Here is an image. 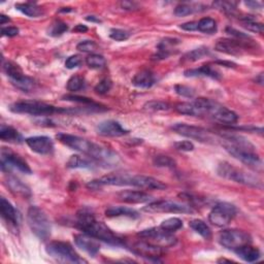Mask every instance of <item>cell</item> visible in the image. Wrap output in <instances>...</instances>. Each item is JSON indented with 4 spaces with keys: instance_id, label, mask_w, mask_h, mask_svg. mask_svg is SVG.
<instances>
[{
    "instance_id": "obj_1",
    "label": "cell",
    "mask_w": 264,
    "mask_h": 264,
    "mask_svg": "<svg viewBox=\"0 0 264 264\" xmlns=\"http://www.w3.org/2000/svg\"><path fill=\"white\" fill-rule=\"evenodd\" d=\"M56 137L61 144L87 155L92 160L105 167L116 166L120 161L119 156L114 151L99 146L91 140L66 133H59Z\"/></svg>"
},
{
    "instance_id": "obj_2",
    "label": "cell",
    "mask_w": 264,
    "mask_h": 264,
    "mask_svg": "<svg viewBox=\"0 0 264 264\" xmlns=\"http://www.w3.org/2000/svg\"><path fill=\"white\" fill-rule=\"evenodd\" d=\"M222 146L235 159L255 170H262V161L255 146L249 140L237 134L224 133L221 136Z\"/></svg>"
},
{
    "instance_id": "obj_3",
    "label": "cell",
    "mask_w": 264,
    "mask_h": 264,
    "mask_svg": "<svg viewBox=\"0 0 264 264\" xmlns=\"http://www.w3.org/2000/svg\"><path fill=\"white\" fill-rule=\"evenodd\" d=\"M76 226L84 233L109 244L116 245V247H121V245L125 244L121 237L115 234L104 223L97 221L94 215L87 209H82L78 213Z\"/></svg>"
},
{
    "instance_id": "obj_4",
    "label": "cell",
    "mask_w": 264,
    "mask_h": 264,
    "mask_svg": "<svg viewBox=\"0 0 264 264\" xmlns=\"http://www.w3.org/2000/svg\"><path fill=\"white\" fill-rule=\"evenodd\" d=\"M201 110L203 116H208L222 124L233 125L238 121V116L231 110L227 109L220 103L207 98H197L194 101Z\"/></svg>"
},
{
    "instance_id": "obj_5",
    "label": "cell",
    "mask_w": 264,
    "mask_h": 264,
    "mask_svg": "<svg viewBox=\"0 0 264 264\" xmlns=\"http://www.w3.org/2000/svg\"><path fill=\"white\" fill-rule=\"evenodd\" d=\"M217 172L220 177L226 180H229L252 188L262 189V182L258 177L240 168H237L228 162L220 163L217 168Z\"/></svg>"
},
{
    "instance_id": "obj_6",
    "label": "cell",
    "mask_w": 264,
    "mask_h": 264,
    "mask_svg": "<svg viewBox=\"0 0 264 264\" xmlns=\"http://www.w3.org/2000/svg\"><path fill=\"white\" fill-rule=\"evenodd\" d=\"M11 111L16 114H25L35 117L51 116L56 113H66V110L59 109L45 102L41 101H18L11 105Z\"/></svg>"
},
{
    "instance_id": "obj_7",
    "label": "cell",
    "mask_w": 264,
    "mask_h": 264,
    "mask_svg": "<svg viewBox=\"0 0 264 264\" xmlns=\"http://www.w3.org/2000/svg\"><path fill=\"white\" fill-rule=\"evenodd\" d=\"M27 222L31 231L42 240H46L51 235V223L48 216L39 206L32 205L28 208Z\"/></svg>"
},
{
    "instance_id": "obj_8",
    "label": "cell",
    "mask_w": 264,
    "mask_h": 264,
    "mask_svg": "<svg viewBox=\"0 0 264 264\" xmlns=\"http://www.w3.org/2000/svg\"><path fill=\"white\" fill-rule=\"evenodd\" d=\"M47 253L62 262H72V263H83L86 262L80 255L75 251L73 245L65 241H51L47 245Z\"/></svg>"
},
{
    "instance_id": "obj_9",
    "label": "cell",
    "mask_w": 264,
    "mask_h": 264,
    "mask_svg": "<svg viewBox=\"0 0 264 264\" xmlns=\"http://www.w3.org/2000/svg\"><path fill=\"white\" fill-rule=\"evenodd\" d=\"M4 72L10 78L12 84L23 92H29L34 88V81L25 76L22 68L13 61L4 63Z\"/></svg>"
},
{
    "instance_id": "obj_10",
    "label": "cell",
    "mask_w": 264,
    "mask_h": 264,
    "mask_svg": "<svg viewBox=\"0 0 264 264\" xmlns=\"http://www.w3.org/2000/svg\"><path fill=\"white\" fill-rule=\"evenodd\" d=\"M145 212L148 213H171V214H192L194 209L189 204L180 203L172 200H157L150 202L144 207Z\"/></svg>"
},
{
    "instance_id": "obj_11",
    "label": "cell",
    "mask_w": 264,
    "mask_h": 264,
    "mask_svg": "<svg viewBox=\"0 0 264 264\" xmlns=\"http://www.w3.org/2000/svg\"><path fill=\"white\" fill-rule=\"evenodd\" d=\"M219 242L224 248L235 251L242 245L251 244L252 237L243 230L226 229L219 234Z\"/></svg>"
},
{
    "instance_id": "obj_12",
    "label": "cell",
    "mask_w": 264,
    "mask_h": 264,
    "mask_svg": "<svg viewBox=\"0 0 264 264\" xmlns=\"http://www.w3.org/2000/svg\"><path fill=\"white\" fill-rule=\"evenodd\" d=\"M237 214L235 205L228 202L216 204L208 215V220L217 227H224L229 224Z\"/></svg>"
},
{
    "instance_id": "obj_13",
    "label": "cell",
    "mask_w": 264,
    "mask_h": 264,
    "mask_svg": "<svg viewBox=\"0 0 264 264\" xmlns=\"http://www.w3.org/2000/svg\"><path fill=\"white\" fill-rule=\"evenodd\" d=\"M138 236L144 238V240L160 245V247L163 248L172 247V245H174L178 241L177 237L172 234V232L162 229L160 226L142 230L138 232Z\"/></svg>"
},
{
    "instance_id": "obj_14",
    "label": "cell",
    "mask_w": 264,
    "mask_h": 264,
    "mask_svg": "<svg viewBox=\"0 0 264 264\" xmlns=\"http://www.w3.org/2000/svg\"><path fill=\"white\" fill-rule=\"evenodd\" d=\"M255 49V43L252 40H236V39H223L219 40L216 44V50L224 54L239 56L247 53L249 50Z\"/></svg>"
},
{
    "instance_id": "obj_15",
    "label": "cell",
    "mask_w": 264,
    "mask_h": 264,
    "mask_svg": "<svg viewBox=\"0 0 264 264\" xmlns=\"http://www.w3.org/2000/svg\"><path fill=\"white\" fill-rule=\"evenodd\" d=\"M2 169L8 172L11 169H16L26 174L32 173L31 168L23 158L7 148L2 149Z\"/></svg>"
},
{
    "instance_id": "obj_16",
    "label": "cell",
    "mask_w": 264,
    "mask_h": 264,
    "mask_svg": "<svg viewBox=\"0 0 264 264\" xmlns=\"http://www.w3.org/2000/svg\"><path fill=\"white\" fill-rule=\"evenodd\" d=\"M171 129L175 133L183 135L185 137H189L191 139H195L200 143H212L214 140L213 135L206 129L197 126L188 125L185 124V123H178V124H174L171 126Z\"/></svg>"
},
{
    "instance_id": "obj_17",
    "label": "cell",
    "mask_w": 264,
    "mask_h": 264,
    "mask_svg": "<svg viewBox=\"0 0 264 264\" xmlns=\"http://www.w3.org/2000/svg\"><path fill=\"white\" fill-rule=\"evenodd\" d=\"M131 251L138 256H142L144 258H148L155 261L159 260V258L162 257L164 254L163 247L154 244L147 240H140L133 243Z\"/></svg>"
},
{
    "instance_id": "obj_18",
    "label": "cell",
    "mask_w": 264,
    "mask_h": 264,
    "mask_svg": "<svg viewBox=\"0 0 264 264\" xmlns=\"http://www.w3.org/2000/svg\"><path fill=\"white\" fill-rule=\"evenodd\" d=\"M96 132L101 136H108V137H120L124 136L129 133L124 127H122L119 122L114 120L103 121L96 127Z\"/></svg>"
},
{
    "instance_id": "obj_19",
    "label": "cell",
    "mask_w": 264,
    "mask_h": 264,
    "mask_svg": "<svg viewBox=\"0 0 264 264\" xmlns=\"http://www.w3.org/2000/svg\"><path fill=\"white\" fill-rule=\"evenodd\" d=\"M25 142L33 152L41 155L51 154L54 150V143L49 136H32L26 138Z\"/></svg>"
},
{
    "instance_id": "obj_20",
    "label": "cell",
    "mask_w": 264,
    "mask_h": 264,
    "mask_svg": "<svg viewBox=\"0 0 264 264\" xmlns=\"http://www.w3.org/2000/svg\"><path fill=\"white\" fill-rule=\"evenodd\" d=\"M117 197L120 201L125 203H146L153 200L152 196L148 193L143 191H132V190H125L121 191L117 194Z\"/></svg>"
},
{
    "instance_id": "obj_21",
    "label": "cell",
    "mask_w": 264,
    "mask_h": 264,
    "mask_svg": "<svg viewBox=\"0 0 264 264\" xmlns=\"http://www.w3.org/2000/svg\"><path fill=\"white\" fill-rule=\"evenodd\" d=\"M75 242L78 245V247L85 251L86 253H88L91 256H95L97 255V253L100 250V245L99 242L96 240V238L88 235L86 233L84 234H77L75 235Z\"/></svg>"
},
{
    "instance_id": "obj_22",
    "label": "cell",
    "mask_w": 264,
    "mask_h": 264,
    "mask_svg": "<svg viewBox=\"0 0 264 264\" xmlns=\"http://www.w3.org/2000/svg\"><path fill=\"white\" fill-rule=\"evenodd\" d=\"M181 44V41L178 39L166 38L162 40L157 46V52L153 56L155 60H163L168 58L171 54H173V50L178 45Z\"/></svg>"
},
{
    "instance_id": "obj_23",
    "label": "cell",
    "mask_w": 264,
    "mask_h": 264,
    "mask_svg": "<svg viewBox=\"0 0 264 264\" xmlns=\"http://www.w3.org/2000/svg\"><path fill=\"white\" fill-rule=\"evenodd\" d=\"M132 187L149 189V190H164L167 186L161 181L147 175H133Z\"/></svg>"
},
{
    "instance_id": "obj_24",
    "label": "cell",
    "mask_w": 264,
    "mask_h": 264,
    "mask_svg": "<svg viewBox=\"0 0 264 264\" xmlns=\"http://www.w3.org/2000/svg\"><path fill=\"white\" fill-rule=\"evenodd\" d=\"M185 77L188 78H197V77H204V78H210L215 80L221 79V74L218 70L210 66V65H202L199 68H193V69H187L184 73Z\"/></svg>"
},
{
    "instance_id": "obj_25",
    "label": "cell",
    "mask_w": 264,
    "mask_h": 264,
    "mask_svg": "<svg viewBox=\"0 0 264 264\" xmlns=\"http://www.w3.org/2000/svg\"><path fill=\"white\" fill-rule=\"evenodd\" d=\"M7 185L15 195L23 198H29L31 196L30 189L14 175H9L7 179Z\"/></svg>"
},
{
    "instance_id": "obj_26",
    "label": "cell",
    "mask_w": 264,
    "mask_h": 264,
    "mask_svg": "<svg viewBox=\"0 0 264 264\" xmlns=\"http://www.w3.org/2000/svg\"><path fill=\"white\" fill-rule=\"evenodd\" d=\"M0 209H2V217L6 222L12 224L13 226H18V224H19V216H18L17 210L5 197H2V199H0Z\"/></svg>"
},
{
    "instance_id": "obj_27",
    "label": "cell",
    "mask_w": 264,
    "mask_h": 264,
    "mask_svg": "<svg viewBox=\"0 0 264 264\" xmlns=\"http://www.w3.org/2000/svg\"><path fill=\"white\" fill-rule=\"evenodd\" d=\"M155 83V75L147 69L137 73L132 79V85L137 88H142V89H148V88H151Z\"/></svg>"
},
{
    "instance_id": "obj_28",
    "label": "cell",
    "mask_w": 264,
    "mask_h": 264,
    "mask_svg": "<svg viewBox=\"0 0 264 264\" xmlns=\"http://www.w3.org/2000/svg\"><path fill=\"white\" fill-rule=\"evenodd\" d=\"M89 157H83L80 155H73L69 158L66 166L68 168H84V169H94L95 163Z\"/></svg>"
},
{
    "instance_id": "obj_29",
    "label": "cell",
    "mask_w": 264,
    "mask_h": 264,
    "mask_svg": "<svg viewBox=\"0 0 264 264\" xmlns=\"http://www.w3.org/2000/svg\"><path fill=\"white\" fill-rule=\"evenodd\" d=\"M105 216L109 218H115V217H128L132 219L139 218L138 212L135 209L125 207V206H112L109 207L105 210Z\"/></svg>"
},
{
    "instance_id": "obj_30",
    "label": "cell",
    "mask_w": 264,
    "mask_h": 264,
    "mask_svg": "<svg viewBox=\"0 0 264 264\" xmlns=\"http://www.w3.org/2000/svg\"><path fill=\"white\" fill-rule=\"evenodd\" d=\"M234 252L240 259L247 262H255L260 258V251L257 248L252 247L251 244L242 245V247L236 249Z\"/></svg>"
},
{
    "instance_id": "obj_31",
    "label": "cell",
    "mask_w": 264,
    "mask_h": 264,
    "mask_svg": "<svg viewBox=\"0 0 264 264\" xmlns=\"http://www.w3.org/2000/svg\"><path fill=\"white\" fill-rule=\"evenodd\" d=\"M174 110L181 115L192 116V117H202L201 110L197 107L195 102H180L174 105Z\"/></svg>"
},
{
    "instance_id": "obj_32",
    "label": "cell",
    "mask_w": 264,
    "mask_h": 264,
    "mask_svg": "<svg viewBox=\"0 0 264 264\" xmlns=\"http://www.w3.org/2000/svg\"><path fill=\"white\" fill-rule=\"evenodd\" d=\"M0 138H2L4 142L15 143V144L17 143L20 144L23 139L19 131L12 126L5 125V124H3L2 127H0Z\"/></svg>"
},
{
    "instance_id": "obj_33",
    "label": "cell",
    "mask_w": 264,
    "mask_h": 264,
    "mask_svg": "<svg viewBox=\"0 0 264 264\" xmlns=\"http://www.w3.org/2000/svg\"><path fill=\"white\" fill-rule=\"evenodd\" d=\"M209 54V51L205 47H200L197 49L192 50L182 57L181 62L182 63H192V62H196L204 57H206Z\"/></svg>"
},
{
    "instance_id": "obj_34",
    "label": "cell",
    "mask_w": 264,
    "mask_h": 264,
    "mask_svg": "<svg viewBox=\"0 0 264 264\" xmlns=\"http://www.w3.org/2000/svg\"><path fill=\"white\" fill-rule=\"evenodd\" d=\"M16 9L30 18H39L44 14L42 8L39 7L37 4H33V3L17 4Z\"/></svg>"
},
{
    "instance_id": "obj_35",
    "label": "cell",
    "mask_w": 264,
    "mask_h": 264,
    "mask_svg": "<svg viewBox=\"0 0 264 264\" xmlns=\"http://www.w3.org/2000/svg\"><path fill=\"white\" fill-rule=\"evenodd\" d=\"M205 7L202 5H194V4H181L174 10V15L177 17H185L189 16L197 12L204 11Z\"/></svg>"
},
{
    "instance_id": "obj_36",
    "label": "cell",
    "mask_w": 264,
    "mask_h": 264,
    "mask_svg": "<svg viewBox=\"0 0 264 264\" xmlns=\"http://www.w3.org/2000/svg\"><path fill=\"white\" fill-rule=\"evenodd\" d=\"M189 226L196 233L201 235L203 238H205V239L212 238V230H210V228L208 227V225L205 222H203L202 220H198V219L192 220L189 223Z\"/></svg>"
},
{
    "instance_id": "obj_37",
    "label": "cell",
    "mask_w": 264,
    "mask_h": 264,
    "mask_svg": "<svg viewBox=\"0 0 264 264\" xmlns=\"http://www.w3.org/2000/svg\"><path fill=\"white\" fill-rule=\"evenodd\" d=\"M239 20L242 24V27L245 28L247 30L254 32V33H259L262 34L264 31V27L262 23L256 22L255 17L253 16H244L239 18Z\"/></svg>"
},
{
    "instance_id": "obj_38",
    "label": "cell",
    "mask_w": 264,
    "mask_h": 264,
    "mask_svg": "<svg viewBox=\"0 0 264 264\" xmlns=\"http://www.w3.org/2000/svg\"><path fill=\"white\" fill-rule=\"evenodd\" d=\"M198 31L205 34H214L217 32V22L212 18H202L198 22Z\"/></svg>"
},
{
    "instance_id": "obj_39",
    "label": "cell",
    "mask_w": 264,
    "mask_h": 264,
    "mask_svg": "<svg viewBox=\"0 0 264 264\" xmlns=\"http://www.w3.org/2000/svg\"><path fill=\"white\" fill-rule=\"evenodd\" d=\"M86 64L91 69H100L107 64V60L101 55L91 54L86 58Z\"/></svg>"
},
{
    "instance_id": "obj_40",
    "label": "cell",
    "mask_w": 264,
    "mask_h": 264,
    "mask_svg": "<svg viewBox=\"0 0 264 264\" xmlns=\"http://www.w3.org/2000/svg\"><path fill=\"white\" fill-rule=\"evenodd\" d=\"M85 87V79L79 75H75L67 82L66 88L70 92H78Z\"/></svg>"
},
{
    "instance_id": "obj_41",
    "label": "cell",
    "mask_w": 264,
    "mask_h": 264,
    "mask_svg": "<svg viewBox=\"0 0 264 264\" xmlns=\"http://www.w3.org/2000/svg\"><path fill=\"white\" fill-rule=\"evenodd\" d=\"M160 227L166 231L174 232V231L181 229V228L183 227V221L179 218H169V219L164 220L161 223Z\"/></svg>"
},
{
    "instance_id": "obj_42",
    "label": "cell",
    "mask_w": 264,
    "mask_h": 264,
    "mask_svg": "<svg viewBox=\"0 0 264 264\" xmlns=\"http://www.w3.org/2000/svg\"><path fill=\"white\" fill-rule=\"evenodd\" d=\"M153 163L157 167H166V168L175 167V161L169 156H165V155L155 156L153 159Z\"/></svg>"
},
{
    "instance_id": "obj_43",
    "label": "cell",
    "mask_w": 264,
    "mask_h": 264,
    "mask_svg": "<svg viewBox=\"0 0 264 264\" xmlns=\"http://www.w3.org/2000/svg\"><path fill=\"white\" fill-rule=\"evenodd\" d=\"M68 30V25L62 21H55L53 23L49 30H48V34L51 35V37H60L63 33H65Z\"/></svg>"
},
{
    "instance_id": "obj_44",
    "label": "cell",
    "mask_w": 264,
    "mask_h": 264,
    "mask_svg": "<svg viewBox=\"0 0 264 264\" xmlns=\"http://www.w3.org/2000/svg\"><path fill=\"white\" fill-rule=\"evenodd\" d=\"M169 104L164 101H159V100H152L147 102L144 105V109L147 111L151 112H160V111H167L169 110Z\"/></svg>"
},
{
    "instance_id": "obj_45",
    "label": "cell",
    "mask_w": 264,
    "mask_h": 264,
    "mask_svg": "<svg viewBox=\"0 0 264 264\" xmlns=\"http://www.w3.org/2000/svg\"><path fill=\"white\" fill-rule=\"evenodd\" d=\"M63 100H66V101H73V102H78V103H83L85 105H87V107H98V103L94 102L92 99L90 98H87V97H84V96H78V95H65L62 97Z\"/></svg>"
},
{
    "instance_id": "obj_46",
    "label": "cell",
    "mask_w": 264,
    "mask_h": 264,
    "mask_svg": "<svg viewBox=\"0 0 264 264\" xmlns=\"http://www.w3.org/2000/svg\"><path fill=\"white\" fill-rule=\"evenodd\" d=\"M214 7L221 10L227 15H235L236 12V4L230 2H217L214 4Z\"/></svg>"
},
{
    "instance_id": "obj_47",
    "label": "cell",
    "mask_w": 264,
    "mask_h": 264,
    "mask_svg": "<svg viewBox=\"0 0 264 264\" xmlns=\"http://www.w3.org/2000/svg\"><path fill=\"white\" fill-rule=\"evenodd\" d=\"M113 87V83L110 79L105 78L103 80H101L94 88V90L97 94H100V95H103V94H107Z\"/></svg>"
},
{
    "instance_id": "obj_48",
    "label": "cell",
    "mask_w": 264,
    "mask_h": 264,
    "mask_svg": "<svg viewBox=\"0 0 264 264\" xmlns=\"http://www.w3.org/2000/svg\"><path fill=\"white\" fill-rule=\"evenodd\" d=\"M130 33L123 29H112L110 33V38L116 42H123L128 40Z\"/></svg>"
},
{
    "instance_id": "obj_49",
    "label": "cell",
    "mask_w": 264,
    "mask_h": 264,
    "mask_svg": "<svg viewBox=\"0 0 264 264\" xmlns=\"http://www.w3.org/2000/svg\"><path fill=\"white\" fill-rule=\"evenodd\" d=\"M174 90H175V92H177L179 95H181L183 97L192 98L193 96L195 95L194 89H192L191 87L185 86V85H177V86L174 87Z\"/></svg>"
},
{
    "instance_id": "obj_50",
    "label": "cell",
    "mask_w": 264,
    "mask_h": 264,
    "mask_svg": "<svg viewBox=\"0 0 264 264\" xmlns=\"http://www.w3.org/2000/svg\"><path fill=\"white\" fill-rule=\"evenodd\" d=\"M77 49L83 53H91L96 51L97 45L93 41H83L80 44H78Z\"/></svg>"
},
{
    "instance_id": "obj_51",
    "label": "cell",
    "mask_w": 264,
    "mask_h": 264,
    "mask_svg": "<svg viewBox=\"0 0 264 264\" xmlns=\"http://www.w3.org/2000/svg\"><path fill=\"white\" fill-rule=\"evenodd\" d=\"M83 63V59L80 55H73L65 61V67L68 69H74L79 67Z\"/></svg>"
},
{
    "instance_id": "obj_52",
    "label": "cell",
    "mask_w": 264,
    "mask_h": 264,
    "mask_svg": "<svg viewBox=\"0 0 264 264\" xmlns=\"http://www.w3.org/2000/svg\"><path fill=\"white\" fill-rule=\"evenodd\" d=\"M173 146L178 151H182V152H191L194 150V145H193L191 142H188V140L175 143Z\"/></svg>"
},
{
    "instance_id": "obj_53",
    "label": "cell",
    "mask_w": 264,
    "mask_h": 264,
    "mask_svg": "<svg viewBox=\"0 0 264 264\" xmlns=\"http://www.w3.org/2000/svg\"><path fill=\"white\" fill-rule=\"evenodd\" d=\"M2 33L4 37H9V38H14L16 35L19 34V29L17 27L14 26H10V27H4L2 29Z\"/></svg>"
},
{
    "instance_id": "obj_54",
    "label": "cell",
    "mask_w": 264,
    "mask_h": 264,
    "mask_svg": "<svg viewBox=\"0 0 264 264\" xmlns=\"http://www.w3.org/2000/svg\"><path fill=\"white\" fill-rule=\"evenodd\" d=\"M180 28H182L183 30H186V31H197L198 23L195 22V21L187 22V23H184V24L180 25Z\"/></svg>"
},
{
    "instance_id": "obj_55",
    "label": "cell",
    "mask_w": 264,
    "mask_h": 264,
    "mask_svg": "<svg viewBox=\"0 0 264 264\" xmlns=\"http://www.w3.org/2000/svg\"><path fill=\"white\" fill-rule=\"evenodd\" d=\"M121 7L123 10H126V11H136L138 10V7L136 4L131 3V2H123L121 3Z\"/></svg>"
},
{
    "instance_id": "obj_56",
    "label": "cell",
    "mask_w": 264,
    "mask_h": 264,
    "mask_svg": "<svg viewBox=\"0 0 264 264\" xmlns=\"http://www.w3.org/2000/svg\"><path fill=\"white\" fill-rule=\"evenodd\" d=\"M244 5L249 7L251 10H260L262 9V5L258 2H245Z\"/></svg>"
},
{
    "instance_id": "obj_57",
    "label": "cell",
    "mask_w": 264,
    "mask_h": 264,
    "mask_svg": "<svg viewBox=\"0 0 264 264\" xmlns=\"http://www.w3.org/2000/svg\"><path fill=\"white\" fill-rule=\"evenodd\" d=\"M74 31L75 32H80V33H84L86 31H88V27H86L85 25H82V24H79L77 25L75 28H74Z\"/></svg>"
},
{
    "instance_id": "obj_58",
    "label": "cell",
    "mask_w": 264,
    "mask_h": 264,
    "mask_svg": "<svg viewBox=\"0 0 264 264\" xmlns=\"http://www.w3.org/2000/svg\"><path fill=\"white\" fill-rule=\"evenodd\" d=\"M11 21V19L9 17L5 16V15H0V24L2 25H5L6 23H9Z\"/></svg>"
},
{
    "instance_id": "obj_59",
    "label": "cell",
    "mask_w": 264,
    "mask_h": 264,
    "mask_svg": "<svg viewBox=\"0 0 264 264\" xmlns=\"http://www.w3.org/2000/svg\"><path fill=\"white\" fill-rule=\"evenodd\" d=\"M86 20L87 21H89V22H96V23H101V21L99 19H97V18L95 16H88L86 18Z\"/></svg>"
},
{
    "instance_id": "obj_60",
    "label": "cell",
    "mask_w": 264,
    "mask_h": 264,
    "mask_svg": "<svg viewBox=\"0 0 264 264\" xmlns=\"http://www.w3.org/2000/svg\"><path fill=\"white\" fill-rule=\"evenodd\" d=\"M256 83L262 85V83H263V76H262V74H260V75L256 78Z\"/></svg>"
}]
</instances>
